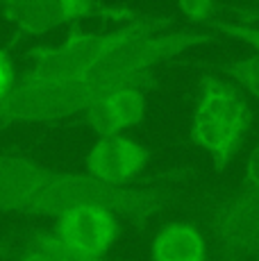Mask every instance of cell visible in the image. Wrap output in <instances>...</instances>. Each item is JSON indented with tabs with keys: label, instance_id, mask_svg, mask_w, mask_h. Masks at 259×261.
Returning <instances> with one entry per match:
<instances>
[{
	"label": "cell",
	"instance_id": "15",
	"mask_svg": "<svg viewBox=\"0 0 259 261\" xmlns=\"http://www.w3.org/2000/svg\"><path fill=\"white\" fill-rule=\"evenodd\" d=\"M243 189H259V143L250 150L243 162Z\"/></svg>",
	"mask_w": 259,
	"mask_h": 261
},
{
	"label": "cell",
	"instance_id": "16",
	"mask_svg": "<svg viewBox=\"0 0 259 261\" xmlns=\"http://www.w3.org/2000/svg\"><path fill=\"white\" fill-rule=\"evenodd\" d=\"M223 12H234L232 23L255 25L259 21V3H252V5H223Z\"/></svg>",
	"mask_w": 259,
	"mask_h": 261
},
{
	"label": "cell",
	"instance_id": "5",
	"mask_svg": "<svg viewBox=\"0 0 259 261\" xmlns=\"http://www.w3.org/2000/svg\"><path fill=\"white\" fill-rule=\"evenodd\" d=\"M214 261L259 257V189H243L209 216Z\"/></svg>",
	"mask_w": 259,
	"mask_h": 261
},
{
	"label": "cell",
	"instance_id": "12",
	"mask_svg": "<svg viewBox=\"0 0 259 261\" xmlns=\"http://www.w3.org/2000/svg\"><path fill=\"white\" fill-rule=\"evenodd\" d=\"M209 30L223 34L227 39H237V41L246 43L248 48L255 50V55H259V23L257 25H241V23H232L225 21V18H214V21L207 23Z\"/></svg>",
	"mask_w": 259,
	"mask_h": 261
},
{
	"label": "cell",
	"instance_id": "9",
	"mask_svg": "<svg viewBox=\"0 0 259 261\" xmlns=\"http://www.w3.org/2000/svg\"><path fill=\"white\" fill-rule=\"evenodd\" d=\"M150 261H209V239L189 220H171L152 237Z\"/></svg>",
	"mask_w": 259,
	"mask_h": 261
},
{
	"label": "cell",
	"instance_id": "3",
	"mask_svg": "<svg viewBox=\"0 0 259 261\" xmlns=\"http://www.w3.org/2000/svg\"><path fill=\"white\" fill-rule=\"evenodd\" d=\"M252 120L255 109L237 84L214 73L200 75L189 118V139L212 159L216 170H223L239 154Z\"/></svg>",
	"mask_w": 259,
	"mask_h": 261
},
{
	"label": "cell",
	"instance_id": "7",
	"mask_svg": "<svg viewBox=\"0 0 259 261\" xmlns=\"http://www.w3.org/2000/svg\"><path fill=\"white\" fill-rule=\"evenodd\" d=\"M150 164V148L130 134L98 137L84 157V173L109 187H130Z\"/></svg>",
	"mask_w": 259,
	"mask_h": 261
},
{
	"label": "cell",
	"instance_id": "1",
	"mask_svg": "<svg viewBox=\"0 0 259 261\" xmlns=\"http://www.w3.org/2000/svg\"><path fill=\"white\" fill-rule=\"evenodd\" d=\"M205 30H159L132 39L91 71H59L30 64L0 100V132L21 125L80 116L102 93L121 87H155V66L191 48L214 43Z\"/></svg>",
	"mask_w": 259,
	"mask_h": 261
},
{
	"label": "cell",
	"instance_id": "4",
	"mask_svg": "<svg viewBox=\"0 0 259 261\" xmlns=\"http://www.w3.org/2000/svg\"><path fill=\"white\" fill-rule=\"evenodd\" d=\"M146 16L148 12H139L125 5L96 3V0H7V3H0V18L14 25L16 41L39 37L68 23H80L84 18H102V21L127 25Z\"/></svg>",
	"mask_w": 259,
	"mask_h": 261
},
{
	"label": "cell",
	"instance_id": "6",
	"mask_svg": "<svg viewBox=\"0 0 259 261\" xmlns=\"http://www.w3.org/2000/svg\"><path fill=\"white\" fill-rule=\"evenodd\" d=\"M55 234L80 254L105 257L121 234V218L102 204L82 202L55 218Z\"/></svg>",
	"mask_w": 259,
	"mask_h": 261
},
{
	"label": "cell",
	"instance_id": "2",
	"mask_svg": "<svg viewBox=\"0 0 259 261\" xmlns=\"http://www.w3.org/2000/svg\"><path fill=\"white\" fill-rule=\"evenodd\" d=\"M82 202L102 204L139 227L173 204L159 189L109 187L84 170H59L21 152H0V212L57 218Z\"/></svg>",
	"mask_w": 259,
	"mask_h": 261
},
{
	"label": "cell",
	"instance_id": "13",
	"mask_svg": "<svg viewBox=\"0 0 259 261\" xmlns=\"http://www.w3.org/2000/svg\"><path fill=\"white\" fill-rule=\"evenodd\" d=\"M175 9L187 21L207 25L209 21L218 18V14L223 12V5L214 3V0H182V3L175 5Z\"/></svg>",
	"mask_w": 259,
	"mask_h": 261
},
{
	"label": "cell",
	"instance_id": "14",
	"mask_svg": "<svg viewBox=\"0 0 259 261\" xmlns=\"http://www.w3.org/2000/svg\"><path fill=\"white\" fill-rule=\"evenodd\" d=\"M16 64H14V57L9 55V50L0 48V100L9 93V89L16 82Z\"/></svg>",
	"mask_w": 259,
	"mask_h": 261
},
{
	"label": "cell",
	"instance_id": "8",
	"mask_svg": "<svg viewBox=\"0 0 259 261\" xmlns=\"http://www.w3.org/2000/svg\"><path fill=\"white\" fill-rule=\"evenodd\" d=\"M148 114V91L139 87H121L102 93L96 102H91L75 123L91 129L96 137H114L125 134L146 120Z\"/></svg>",
	"mask_w": 259,
	"mask_h": 261
},
{
	"label": "cell",
	"instance_id": "11",
	"mask_svg": "<svg viewBox=\"0 0 259 261\" xmlns=\"http://www.w3.org/2000/svg\"><path fill=\"white\" fill-rule=\"evenodd\" d=\"M218 68H221V73H225L241 91L250 93L255 100H259V55L230 59V62H223Z\"/></svg>",
	"mask_w": 259,
	"mask_h": 261
},
{
	"label": "cell",
	"instance_id": "10",
	"mask_svg": "<svg viewBox=\"0 0 259 261\" xmlns=\"http://www.w3.org/2000/svg\"><path fill=\"white\" fill-rule=\"evenodd\" d=\"M7 261H107L89 257L68 248L53 227H25L18 234V245L9 252Z\"/></svg>",
	"mask_w": 259,
	"mask_h": 261
}]
</instances>
